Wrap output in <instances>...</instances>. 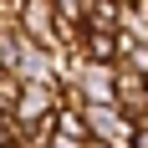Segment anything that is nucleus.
<instances>
[{"instance_id":"1","label":"nucleus","mask_w":148,"mask_h":148,"mask_svg":"<svg viewBox=\"0 0 148 148\" xmlns=\"http://www.w3.org/2000/svg\"><path fill=\"white\" fill-rule=\"evenodd\" d=\"M72 87L87 97V107H92V102H118V66L82 61V72H77V82H72Z\"/></svg>"},{"instance_id":"2","label":"nucleus","mask_w":148,"mask_h":148,"mask_svg":"<svg viewBox=\"0 0 148 148\" xmlns=\"http://www.w3.org/2000/svg\"><path fill=\"white\" fill-rule=\"evenodd\" d=\"M118 107L133 123H148V77L138 66H118Z\"/></svg>"},{"instance_id":"3","label":"nucleus","mask_w":148,"mask_h":148,"mask_svg":"<svg viewBox=\"0 0 148 148\" xmlns=\"http://www.w3.org/2000/svg\"><path fill=\"white\" fill-rule=\"evenodd\" d=\"M0 148H15V143H0Z\"/></svg>"}]
</instances>
